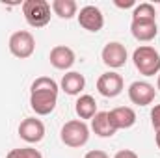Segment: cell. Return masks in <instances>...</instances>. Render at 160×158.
<instances>
[{
    "mask_svg": "<svg viewBox=\"0 0 160 158\" xmlns=\"http://www.w3.org/2000/svg\"><path fill=\"white\" fill-rule=\"evenodd\" d=\"M155 95H157L155 86H151L145 80H136L128 86V99L136 106H149L155 101Z\"/></svg>",
    "mask_w": 160,
    "mask_h": 158,
    "instance_id": "8992f818",
    "label": "cell"
},
{
    "mask_svg": "<svg viewBox=\"0 0 160 158\" xmlns=\"http://www.w3.org/2000/svg\"><path fill=\"white\" fill-rule=\"evenodd\" d=\"M50 4L47 0H26L22 4V15L34 28H43L50 22Z\"/></svg>",
    "mask_w": 160,
    "mask_h": 158,
    "instance_id": "277c9868",
    "label": "cell"
},
{
    "mask_svg": "<svg viewBox=\"0 0 160 158\" xmlns=\"http://www.w3.org/2000/svg\"><path fill=\"white\" fill-rule=\"evenodd\" d=\"M50 9L54 11V15H58L60 19H73L78 11V6L75 0H52L50 2Z\"/></svg>",
    "mask_w": 160,
    "mask_h": 158,
    "instance_id": "e0dca14e",
    "label": "cell"
},
{
    "mask_svg": "<svg viewBox=\"0 0 160 158\" xmlns=\"http://www.w3.org/2000/svg\"><path fill=\"white\" fill-rule=\"evenodd\" d=\"M84 158H110L104 151H99V149H95V151H89V153H86V156Z\"/></svg>",
    "mask_w": 160,
    "mask_h": 158,
    "instance_id": "7402d4cb",
    "label": "cell"
},
{
    "mask_svg": "<svg viewBox=\"0 0 160 158\" xmlns=\"http://www.w3.org/2000/svg\"><path fill=\"white\" fill-rule=\"evenodd\" d=\"M157 89L160 91V73H158V78H157Z\"/></svg>",
    "mask_w": 160,
    "mask_h": 158,
    "instance_id": "d4e9b609",
    "label": "cell"
},
{
    "mask_svg": "<svg viewBox=\"0 0 160 158\" xmlns=\"http://www.w3.org/2000/svg\"><path fill=\"white\" fill-rule=\"evenodd\" d=\"M48 60H50V65H52L54 69L67 71V69H71L73 63H75V52H73V48L67 47V45H56V47L50 50Z\"/></svg>",
    "mask_w": 160,
    "mask_h": 158,
    "instance_id": "8fae6325",
    "label": "cell"
},
{
    "mask_svg": "<svg viewBox=\"0 0 160 158\" xmlns=\"http://www.w3.org/2000/svg\"><path fill=\"white\" fill-rule=\"evenodd\" d=\"M101 58H102V63L108 65L110 69H119V67H123L127 63L128 54H127V48H125L123 43L110 41V43L104 45V48L101 52Z\"/></svg>",
    "mask_w": 160,
    "mask_h": 158,
    "instance_id": "52a82bcc",
    "label": "cell"
},
{
    "mask_svg": "<svg viewBox=\"0 0 160 158\" xmlns=\"http://www.w3.org/2000/svg\"><path fill=\"white\" fill-rule=\"evenodd\" d=\"M134 67L143 77H155L160 73V54L158 50L151 45H142L132 54Z\"/></svg>",
    "mask_w": 160,
    "mask_h": 158,
    "instance_id": "7a4b0ae2",
    "label": "cell"
},
{
    "mask_svg": "<svg viewBox=\"0 0 160 158\" xmlns=\"http://www.w3.org/2000/svg\"><path fill=\"white\" fill-rule=\"evenodd\" d=\"M77 17H78V24L88 32L97 34L104 26V15L97 6H84Z\"/></svg>",
    "mask_w": 160,
    "mask_h": 158,
    "instance_id": "ba28073f",
    "label": "cell"
},
{
    "mask_svg": "<svg viewBox=\"0 0 160 158\" xmlns=\"http://www.w3.org/2000/svg\"><path fill=\"white\" fill-rule=\"evenodd\" d=\"M155 7L153 4H140V6H134V11H132V21H155Z\"/></svg>",
    "mask_w": 160,
    "mask_h": 158,
    "instance_id": "ac0fdd59",
    "label": "cell"
},
{
    "mask_svg": "<svg viewBox=\"0 0 160 158\" xmlns=\"http://www.w3.org/2000/svg\"><path fill=\"white\" fill-rule=\"evenodd\" d=\"M151 125L155 128V134H160V104L153 106L151 110Z\"/></svg>",
    "mask_w": 160,
    "mask_h": 158,
    "instance_id": "ffe728a7",
    "label": "cell"
},
{
    "mask_svg": "<svg viewBox=\"0 0 160 158\" xmlns=\"http://www.w3.org/2000/svg\"><path fill=\"white\" fill-rule=\"evenodd\" d=\"M114 158H140L134 151H130V149H121V151H118L116 153V156Z\"/></svg>",
    "mask_w": 160,
    "mask_h": 158,
    "instance_id": "44dd1931",
    "label": "cell"
},
{
    "mask_svg": "<svg viewBox=\"0 0 160 158\" xmlns=\"http://www.w3.org/2000/svg\"><path fill=\"white\" fill-rule=\"evenodd\" d=\"M60 138L62 141L71 147V149H78V147H84L89 140V126L80 121V119H71L67 121L62 130H60Z\"/></svg>",
    "mask_w": 160,
    "mask_h": 158,
    "instance_id": "3957f363",
    "label": "cell"
},
{
    "mask_svg": "<svg viewBox=\"0 0 160 158\" xmlns=\"http://www.w3.org/2000/svg\"><path fill=\"white\" fill-rule=\"evenodd\" d=\"M75 112L80 117V121L84 119H93V116L97 114V102L91 95H80L75 102Z\"/></svg>",
    "mask_w": 160,
    "mask_h": 158,
    "instance_id": "2e32d148",
    "label": "cell"
},
{
    "mask_svg": "<svg viewBox=\"0 0 160 158\" xmlns=\"http://www.w3.org/2000/svg\"><path fill=\"white\" fill-rule=\"evenodd\" d=\"M97 91L102 97H106V99L118 97L121 91H123V78H121V75L114 73V71L102 73L99 77V80H97Z\"/></svg>",
    "mask_w": 160,
    "mask_h": 158,
    "instance_id": "30bf717a",
    "label": "cell"
},
{
    "mask_svg": "<svg viewBox=\"0 0 160 158\" xmlns=\"http://www.w3.org/2000/svg\"><path fill=\"white\" fill-rule=\"evenodd\" d=\"M19 136L26 143H39L45 138V125L38 117H26L19 125Z\"/></svg>",
    "mask_w": 160,
    "mask_h": 158,
    "instance_id": "9c48e42d",
    "label": "cell"
},
{
    "mask_svg": "<svg viewBox=\"0 0 160 158\" xmlns=\"http://www.w3.org/2000/svg\"><path fill=\"white\" fill-rule=\"evenodd\" d=\"M60 87L67 95L75 97V95H80L82 89L86 87V78H84V75H80L78 71H69V73L63 75V78L60 82Z\"/></svg>",
    "mask_w": 160,
    "mask_h": 158,
    "instance_id": "5bb4252c",
    "label": "cell"
},
{
    "mask_svg": "<svg viewBox=\"0 0 160 158\" xmlns=\"http://www.w3.org/2000/svg\"><path fill=\"white\" fill-rule=\"evenodd\" d=\"M155 141H157V147L160 149V134H155Z\"/></svg>",
    "mask_w": 160,
    "mask_h": 158,
    "instance_id": "cb8c5ba5",
    "label": "cell"
},
{
    "mask_svg": "<svg viewBox=\"0 0 160 158\" xmlns=\"http://www.w3.org/2000/svg\"><path fill=\"white\" fill-rule=\"evenodd\" d=\"M130 34H132V37L136 41L149 43L158 34L157 21H132L130 22Z\"/></svg>",
    "mask_w": 160,
    "mask_h": 158,
    "instance_id": "4fadbf2b",
    "label": "cell"
},
{
    "mask_svg": "<svg viewBox=\"0 0 160 158\" xmlns=\"http://www.w3.org/2000/svg\"><path fill=\"white\" fill-rule=\"evenodd\" d=\"M6 158H43V155L38 149H34V147H22V149L9 151Z\"/></svg>",
    "mask_w": 160,
    "mask_h": 158,
    "instance_id": "d6986e66",
    "label": "cell"
},
{
    "mask_svg": "<svg viewBox=\"0 0 160 158\" xmlns=\"http://www.w3.org/2000/svg\"><path fill=\"white\" fill-rule=\"evenodd\" d=\"M91 130L99 136V138H112L118 130L112 126L108 112H97L91 119Z\"/></svg>",
    "mask_w": 160,
    "mask_h": 158,
    "instance_id": "9a60e30c",
    "label": "cell"
},
{
    "mask_svg": "<svg viewBox=\"0 0 160 158\" xmlns=\"http://www.w3.org/2000/svg\"><path fill=\"white\" fill-rule=\"evenodd\" d=\"M114 4H116L118 7H123V9H127V7H132V6H136V4H134V0H127V2H119V0H116Z\"/></svg>",
    "mask_w": 160,
    "mask_h": 158,
    "instance_id": "603a6c76",
    "label": "cell"
},
{
    "mask_svg": "<svg viewBox=\"0 0 160 158\" xmlns=\"http://www.w3.org/2000/svg\"><path fill=\"white\" fill-rule=\"evenodd\" d=\"M110 123L116 130H123V128H130L136 123V112L130 106H118L114 110L108 112Z\"/></svg>",
    "mask_w": 160,
    "mask_h": 158,
    "instance_id": "7c38bea8",
    "label": "cell"
},
{
    "mask_svg": "<svg viewBox=\"0 0 160 158\" xmlns=\"http://www.w3.org/2000/svg\"><path fill=\"white\" fill-rule=\"evenodd\" d=\"M58 84L50 77H39L30 87V108L38 116H48L54 112L58 102Z\"/></svg>",
    "mask_w": 160,
    "mask_h": 158,
    "instance_id": "6da1fadb",
    "label": "cell"
},
{
    "mask_svg": "<svg viewBox=\"0 0 160 158\" xmlns=\"http://www.w3.org/2000/svg\"><path fill=\"white\" fill-rule=\"evenodd\" d=\"M36 50V39L30 32L26 30H19V32H13L11 37H9V52L19 58V60H26L34 54Z\"/></svg>",
    "mask_w": 160,
    "mask_h": 158,
    "instance_id": "5b68a950",
    "label": "cell"
}]
</instances>
